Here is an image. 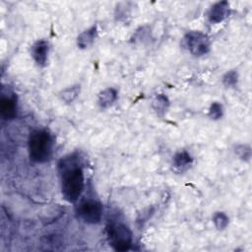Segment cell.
Instances as JSON below:
<instances>
[{
	"label": "cell",
	"mask_w": 252,
	"mask_h": 252,
	"mask_svg": "<svg viewBox=\"0 0 252 252\" xmlns=\"http://www.w3.org/2000/svg\"><path fill=\"white\" fill-rule=\"evenodd\" d=\"M61 193L68 203H77L85 188V174L76 154L63 158L58 163Z\"/></svg>",
	"instance_id": "6da1fadb"
},
{
	"label": "cell",
	"mask_w": 252,
	"mask_h": 252,
	"mask_svg": "<svg viewBox=\"0 0 252 252\" xmlns=\"http://www.w3.org/2000/svg\"><path fill=\"white\" fill-rule=\"evenodd\" d=\"M152 106L154 110L158 113V115L163 116L169 106V100L166 95H164L163 94H157L153 99Z\"/></svg>",
	"instance_id": "7c38bea8"
},
{
	"label": "cell",
	"mask_w": 252,
	"mask_h": 252,
	"mask_svg": "<svg viewBox=\"0 0 252 252\" xmlns=\"http://www.w3.org/2000/svg\"><path fill=\"white\" fill-rule=\"evenodd\" d=\"M238 83V73L235 70L227 71L222 77V84L226 88H233Z\"/></svg>",
	"instance_id": "2e32d148"
},
{
	"label": "cell",
	"mask_w": 252,
	"mask_h": 252,
	"mask_svg": "<svg viewBox=\"0 0 252 252\" xmlns=\"http://www.w3.org/2000/svg\"><path fill=\"white\" fill-rule=\"evenodd\" d=\"M103 206L94 198H84L76 207V214L80 220L89 224L98 223L102 218Z\"/></svg>",
	"instance_id": "3957f363"
},
{
	"label": "cell",
	"mask_w": 252,
	"mask_h": 252,
	"mask_svg": "<svg viewBox=\"0 0 252 252\" xmlns=\"http://www.w3.org/2000/svg\"><path fill=\"white\" fill-rule=\"evenodd\" d=\"M49 52V43L45 39H37L31 47V54L36 65L43 67L46 65Z\"/></svg>",
	"instance_id": "ba28073f"
},
{
	"label": "cell",
	"mask_w": 252,
	"mask_h": 252,
	"mask_svg": "<svg viewBox=\"0 0 252 252\" xmlns=\"http://www.w3.org/2000/svg\"><path fill=\"white\" fill-rule=\"evenodd\" d=\"M109 245L116 251L129 250L133 244L132 232L123 223H111L107 227Z\"/></svg>",
	"instance_id": "277c9868"
},
{
	"label": "cell",
	"mask_w": 252,
	"mask_h": 252,
	"mask_svg": "<svg viewBox=\"0 0 252 252\" xmlns=\"http://www.w3.org/2000/svg\"><path fill=\"white\" fill-rule=\"evenodd\" d=\"M30 158L37 163L50 159L53 152V139L45 129H35L31 132L28 140Z\"/></svg>",
	"instance_id": "7a4b0ae2"
},
{
	"label": "cell",
	"mask_w": 252,
	"mask_h": 252,
	"mask_svg": "<svg viewBox=\"0 0 252 252\" xmlns=\"http://www.w3.org/2000/svg\"><path fill=\"white\" fill-rule=\"evenodd\" d=\"M208 115L213 120L220 119L222 117V115H223V106H222V104L218 102V101H214L211 104L210 108H209Z\"/></svg>",
	"instance_id": "e0dca14e"
},
{
	"label": "cell",
	"mask_w": 252,
	"mask_h": 252,
	"mask_svg": "<svg viewBox=\"0 0 252 252\" xmlns=\"http://www.w3.org/2000/svg\"><path fill=\"white\" fill-rule=\"evenodd\" d=\"M230 14V7L227 1L215 3L208 11V21L211 24H219L224 21Z\"/></svg>",
	"instance_id": "52a82bcc"
},
{
	"label": "cell",
	"mask_w": 252,
	"mask_h": 252,
	"mask_svg": "<svg viewBox=\"0 0 252 252\" xmlns=\"http://www.w3.org/2000/svg\"><path fill=\"white\" fill-rule=\"evenodd\" d=\"M193 162L191 155L187 151L177 152L172 158V165L178 172H183L190 167Z\"/></svg>",
	"instance_id": "9c48e42d"
},
{
	"label": "cell",
	"mask_w": 252,
	"mask_h": 252,
	"mask_svg": "<svg viewBox=\"0 0 252 252\" xmlns=\"http://www.w3.org/2000/svg\"><path fill=\"white\" fill-rule=\"evenodd\" d=\"M235 155L243 161H249L252 156L251 147L247 144H238L234 147Z\"/></svg>",
	"instance_id": "9a60e30c"
},
{
	"label": "cell",
	"mask_w": 252,
	"mask_h": 252,
	"mask_svg": "<svg viewBox=\"0 0 252 252\" xmlns=\"http://www.w3.org/2000/svg\"><path fill=\"white\" fill-rule=\"evenodd\" d=\"M18 111V99L14 93L2 94L0 98V113L3 119L12 120L16 118Z\"/></svg>",
	"instance_id": "8992f818"
},
{
	"label": "cell",
	"mask_w": 252,
	"mask_h": 252,
	"mask_svg": "<svg viewBox=\"0 0 252 252\" xmlns=\"http://www.w3.org/2000/svg\"><path fill=\"white\" fill-rule=\"evenodd\" d=\"M117 91L113 88H106L99 92L97 95V104L100 108L105 109L114 104L117 99Z\"/></svg>",
	"instance_id": "30bf717a"
},
{
	"label": "cell",
	"mask_w": 252,
	"mask_h": 252,
	"mask_svg": "<svg viewBox=\"0 0 252 252\" xmlns=\"http://www.w3.org/2000/svg\"><path fill=\"white\" fill-rule=\"evenodd\" d=\"M213 222L218 230H223L226 228L229 222V219L227 215L223 212H216L213 215Z\"/></svg>",
	"instance_id": "5bb4252c"
},
{
	"label": "cell",
	"mask_w": 252,
	"mask_h": 252,
	"mask_svg": "<svg viewBox=\"0 0 252 252\" xmlns=\"http://www.w3.org/2000/svg\"><path fill=\"white\" fill-rule=\"evenodd\" d=\"M97 34L96 26H92L91 28L82 32L77 37V45L81 49H86L93 44Z\"/></svg>",
	"instance_id": "8fae6325"
},
{
	"label": "cell",
	"mask_w": 252,
	"mask_h": 252,
	"mask_svg": "<svg viewBox=\"0 0 252 252\" xmlns=\"http://www.w3.org/2000/svg\"><path fill=\"white\" fill-rule=\"evenodd\" d=\"M80 85H74L65 88L63 91L60 92L59 97L62 101L65 103H71L73 102L80 94Z\"/></svg>",
	"instance_id": "4fadbf2b"
},
{
	"label": "cell",
	"mask_w": 252,
	"mask_h": 252,
	"mask_svg": "<svg viewBox=\"0 0 252 252\" xmlns=\"http://www.w3.org/2000/svg\"><path fill=\"white\" fill-rule=\"evenodd\" d=\"M183 44L194 56H203L210 51L211 40L207 34L199 31H191L185 33Z\"/></svg>",
	"instance_id": "5b68a950"
}]
</instances>
